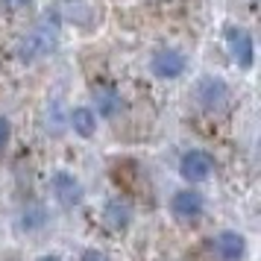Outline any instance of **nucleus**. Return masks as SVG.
Returning <instances> with one entry per match:
<instances>
[{"label": "nucleus", "mask_w": 261, "mask_h": 261, "mask_svg": "<svg viewBox=\"0 0 261 261\" xmlns=\"http://www.w3.org/2000/svg\"><path fill=\"white\" fill-rule=\"evenodd\" d=\"M103 220H106L115 232L129 229V223H132V205L126 200H120V197H112V200L103 205Z\"/></svg>", "instance_id": "obj_9"}, {"label": "nucleus", "mask_w": 261, "mask_h": 261, "mask_svg": "<svg viewBox=\"0 0 261 261\" xmlns=\"http://www.w3.org/2000/svg\"><path fill=\"white\" fill-rule=\"evenodd\" d=\"M56 47H59V27L44 18V21H38V24L18 41V59L27 62V65H33V62L47 59Z\"/></svg>", "instance_id": "obj_1"}, {"label": "nucleus", "mask_w": 261, "mask_h": 261, "mask_svg": "<svg viewBox=\"0 0 261 261\" xmlns=\"http://www.w3.org/2000/svg\"><path fill=\"white\" fill-rule=\"evenodd\" d=\"M179 173H182V179H188V182H205L214 173V159L205 150H191V153L182 155Z\"/></svg>", "instance_id": "obj_4"}, {"label": "nucleus", "mask_w": 261, "mask_h": 261, "mask_svg": "<svg viewBox=\"0 0 261 261\" xmlns=\"http://www.w3.org/2000/svg\"><path fill=\"white\" fill-rule=\"evenodd\" d=\"M71 129L76 132V135H83V138H91L97 132V115L94 109L88 106H76L71 112Z\"/></svg>", "instance_id": "obj_11"}, {"label": "nucleus", "mask_w": 261, "mask_h": 261, "mask_svg": "<svg viewBox=\"0 0 261 261\" xmlns=\"http://www.w3.org/2000/svg\"><path fill=\"white\" fill-rule=\"evenodd\" d=\"M197 103H200L205 112H220V109L229 103V85L220 80V76H202L197 83Z\"/></svg>", "instance_id": "obj_2"}, {"label": "nucleus", "mask_w": 261, "mask_h": 261, "mask_svg": "<svg viewBox=\"0 0 261 261\" xmlns=\"http://www.w3.org/2000/svg\"><path fill=\"white\" fill-rule=\"evenodd\" d=\"M226 47L232 53L238 68H252L255 59V41L244 27H226Z\"/></svg>", "instance_id": "obj_3"}, {"label": "nucleus", "mask_w": 261, "mask_h": 261, "mask_svg": "<svg viewBox=\"0 0 261 261\" xmlns=\"http://www.w3.org/2000/svg\"><path fill=\"white\" fill-rule=\"evenodd\" d=\"M212 249L220 261H241L247 252V238L235 229H226V232L212 238Z\"/></svg>", "instance_id": "obj_7"}, {"label": "nucleus", "mask_w": 261, "mask_h": 261, "mask_svg": "<svg viewBox=\"0 0 261 261\" xmlns=\"http://www.w3.org/2000/svg\"><path fill=\"white\" fill-rule=\"evenodd\" d=\"M94 100H97V115L100 118H115L120 112V94L112 88V85H103V88H97L94 91Z\"/></svg>", "instance_id": "obj_10"}, {"label": "nucleus", "mask_w": 261, "mask_h": 261, "mask_svg": "<svg viewBox=\"0 0 261 261\" xmlns=\"http://www.w3.org/2000/svg\"><path fill=\"white\" fill-rule=\"evenodd\" d=\"M50 188H53V194H56V200H59L62 208H76L83 202V185L68 170H56L50 176Z\"/></svg>", "instance_id": "obj_5"}, {"label": "nucleus", "mask_w": 261, "mask_h": 261, "mask_svg": "<svg viewBox=\"0 0 261 261\" xmlns=\"http://www.w3.org/2000/svg\"><path fill=\"white\" fill-rule=\"evenodd\" d=\"M80 261H109V255H103L100 249H85Z\"/></svg>", "instance_id": "obj_14"}, {"label": "nucleus", "mask_w": 261, "mask_h": 261, "mask_svg": "<svg viewBox=\"0 0 261 261\" xmlns=\"http://www.w3.org/2000/svg\"><path fill=\"white\" fill-rule=\"evenodd\" d=\"M170 208H173V214H176L179 220H197V217H202V212H205V200H202L200 191L182 188V191L173 194Z\"/></svg>", "instance_id": "obj_8"}, {"label": "nucleus", "mask_w": 261, "mask_h": 261, "mask_svg": "<svg viewBox=\"0 0 261 261\" xmlns=\"http://www.w3.org/2000/svg\"><path fill=\"white\" fill-rule=\"evenodd\" d=\"M44 223H47V212H44V205H30V208H24V214H21V229L36 232V229H41Z\"/></svg>", "instance_id": "obj_12"}, {"label": "nucleus", "mask_w": 261, "mask_h": 261, "mask_svg": "<svg viewBox=\"0 0 261 261\" xmlns=\"http://www.w3.org/2000/svg\"><path fill=\"white\" fill-rule=\"evenodd\" d=\"M6 3H9V6H15V9H24V6H30L33 0H6Z\"/></svg>", "instance_id": "obj_15"}, {"label": "nucleus", "mask_w": 261, "mask_h": 261, "mask_svg": "<svg viewBox=\"0 0 261 261\" xmlns=\"http://www.w3.org/2000/svg\"><path fill=\"white\" fill-rule=\"evenodd\" d=\"M185 56L179 53V50H159V53H153V62H150V71H153V76H159V80H176V76H182L185 73Z\"/></svg>", "instance_id": "obj_6"}, {"label": "nucleus", "mask_w": 261, "mask_h": 261, "mask_svg": "<svg viewBox=\"0 0 261 261\" xmlns=\"http://www.w3.org/2000/svg\"><path fill=\"white\" fill-rule=\"evenodd\" d=\"M38 261H62V258H59V255H41Z\"/></svg>", "instance_id": "obj_16"}, {"label": "nucleus", "mask_w": 261, "mask_h": 261, "mask_svg": "<svg viewBox=\"0 0 261 261\" xmlns=\"http://www.w3.org/2000/svg\"><path fill=\"white\" fill-rule=\"evenodd\" d=\"M9 135H12V126H9V120L0 118V150L9 144Z\"/></svg>", "instance_id": "obj_13"}]
</instances>
